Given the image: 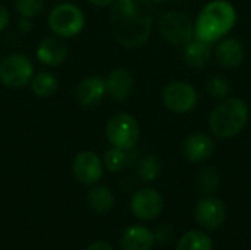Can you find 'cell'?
Segmentation results:
<instances>
[{
  "label": "cell",
  "mask_w": 251,
  "mask_h": 250,
  "mask_svg": "<svg viewBox=\"0 0 251 250\" xmlns=\"http://www.w3.org/2000/svg\"><path fill=\"white\" fill-rule=\"evenodd\" d=\"M153 13L150 0H116L110 21L118 43L128 49L146 44L153 28Z\"/></svg>",
  "instance_id": "6da1fadb"
},
{
  "label": "cell",
  "mask_w": 251,
  "mask_h": 250,
  "mask_svg": "<svg viewBox=\"0 0 251 250\" xmlns=\"http://www.w3.org/2000/svg\"><path fill=\"white\" fill-rule=\"evenodd\" d=\"M237 24V10L228 0H210L199 12L194 22V37L215 44L226 37Z\"/></svg>",
  "instance_id": "7a4b0ae2"
},
{
  "label": "cell",
  "mask_w": 251,
  "mask_h": 250,
  "mask_svg": "<svg viewBox=\"0 0 251 250\" xmlns=\"http://www.w3.org/2000/svg\"><path fill=\"white\" fill-rule=\"evenodd\" d=\"M249 119L250 109L243 99L225 97L210 112L209 128L219 139H234L246 128Z\"/></svg>",
  "instance_id": "3957f363"
},
{
  "label": "cell",
  "mask_w": 251,
  "mask_h": 250,
  "mask_svg": "<svg viewBox=\"0 0 251 250\" xmlns=\"http://www.w3.org/2000/svg\"><path fill=\"white\" fill-rule=\"evenodd\" d=\"M106 136L113 147L132 150L140 139V125L134 116L128 113H118L109 119L106 125Z\"/></svg>",
  "instance_id": "277c9868"
},
{
  "label": "cell",
  "mask_w": 251,
  "mask_h": 250,
  "mask_svg": "<svg viewBox=\"0 0 251 250\" xmlns=\"http://www.w3.org/2000/svg\"><path fill=\"white\" fill-rule=\"evenodd\" d=\"M159 32L171 44L184 46L194 37V22L182 12H166L159 19Z\"/></svg>",
  "instance_id": "5b68a950"
},
{
  "label": "cell",
  "mask_w": 251,
  "mask_h": 250,
  "mask_svg": "<svg viewBox=\"0 0 251 250\" xmlns=\"http://www.w3.org/2000/svg\"><path fill=\"white\" fill-rule=\"evenodd\" d=\"M84 13L81 9L71 3H62L56 6L49 16V25L51 31L59 37H74L84 28Z\"/></svg>",
  "instance_id": "8992f818"
},
{
  "label": "cell",
  "mask_w": 251,
  "mask_h": 250,
  "mask_svg": "<svg viewBox=\"0 0 251 250\" xmlns=\"http://www.w3.org/2000/svg\"><path fill=\"white\" fill-rule=\"evenodd\" d=\"M165 106L175 113H188L199 103L197 90L187 81H174L162 93Z\"/></svg>",
  "instance_id": "52a82bcc"
},
{
  "label": "cell",
  "mask_w": 251,
  "mask_h": 250,
  "mask_svg": "<svg viewBox=\"0 0 251 250\" xmlns=\"http://www.w3.org/2000/svg\"><path fill=\"white\" fill-rule=\"evenodd\" d=\"M34 66L26 56L10 55L0 62V83L6 87L19 88L31 83Z\"/></svg>",
  "instance_id": "ba28073f"
},
{
  "label": "cell",
  "mask_w": 251,
  "mask_h": 250,
  "mask_svg": "<svg viewBox=\"0 0 251 250\" xmlns=\"http://www.w3.org/2000/svg\"><path fill=\"white\" fill-rule=\"evenodd\" d=\"M194 218L204 231H215L226 220L225 203L213 194L201 197L194 208Z\"/></svg>",
  "instance_id": "9c48e42d"
},
{
  "label": "cell",
  "mask_w": 251,
  "mask_h": 250,
  "mask_svg": "<svg viewBox=\"0 0 251 250\" xmlns=\"http://www.w3.org/2000/svg\"><path fill=\"white\" fill-rule=\"evenodd\" d=\"M165 208L163 196L159 190L153 187H146L138 190L131 199V212L135 218L141 221L156 220Z\"/></svg>",
  "instance_id": "30bf717a"
},
{
  "label": "cell",
  "mask_w": 251,
  "mask_h": 250,
  "mask_svg": "<svg viewBox=\"0 0 251 250\" xmlns=\"http://www.w3.org/2000/svg\"><path fill=\"white\" fill-rule=\"evenodd\" d=\"M72 169L79 183L91 186L101 180L104 165L96 153L81 152L79 155H76Z\"/></svg>",
  "instance_id": "8fae6325"
},
{
  "label": "cell",
  "mask_w": 251,
  "mask_h": 250,
  "mask_svg": "<svg viewBox=\"0 0 251 250\" xmlns=\"http://www.w3.org/2000/svg\"><path fill=\"white\" fill-rule=\"evenodd\" d=\"M213 53L218 63L225 69H235L241 66L246 57L243 43L234 37H224L219 41H216Z\"/></svg>",
  "instance_id": "7c38bea8"
},
{
  "label": "cell",
  "mask_w": 251,
  "mask_h": 250,
  "mask_svg": "<svg viewBox=\"0 0 251 250\" xmlns=\"http://www.w3.org/2000/svg\"><path fill=\"white\" fill-rule=\"evenodd\" d=\"M215 152V141L209 134L196 133L185 139L182 144V155L193 164H203L212 158Z\"/></svg>",
  "instance_id": "4fadbf2b"
},
{
  "label": "cell",
  "mask_w": 251,
  "mask_h": 250,
  "mask_svg": "<svg viewBox=\"0 0 251 250\" xmlns=\"http://www.w3.org/2000/svg\"><path fill=\"white\" fill-rule=\"evenodd\" d=\"M156 243L154 233L144 225H129L121 239L122 250H151Z\"/></svg>",
  "instance_id": "5bb4252c"
},
{
  "label": "cell",
  "mask_w": 251,
  "mask_h": 250,
  "mask_svg": "<svg viewBox=\"0 0 251 250\" xmlns=\"http://www.w3.org/2000/svg\"><path fill=\"white\" fill-rule=\"evenodd\" d=\"M213 53V44L197 37H193L187 44H184L182 56L185 63L193 69L204 68Z\"/></svg>",
  "instance_id": "9a60e30c"
},
{
  "label": "cell",
  "mask_w": 251,
  "mask_h": 250,
  "mask_svg": "<svg viewBox=\"0 0 251 250\" xmlns=\"http://www.w3.org/2000/svg\"><path fill=\"white\" fill-rule=\"evenodd\" d=\"M134 88V78L129 71L119 68L109 74L106 80V91L116 102L126 100Z\"/></svg>",
  "instance_id": "2e32d148"
},
{
  "label": "cell",
  "mask_w": 251,
  "mask_h": 250,
  "mask_svg": "<svg viewBox=\"0 0 251 250\" xmlns=\"http://www.w3.org/2000/svg\"><path fill=\"white\" fill-rule=\"evenodd\" d=\"M66 44L56 37H46L37 49V57L49 66L60 65L66 59Z\"/></svg>",
  "instance_id": "e0dca14e"
},
{
  "label": "cell",
  "mask_w": 251,
  "mask_h": 250,
  "mask_svg": "<svg viewBox=\"0 0 251 250\" xmlns=\"http://www.w3.org/2000/svg\"><path fill=\"white\" fill-rule=\"evenodd\" d=\"M106 93V81L100 77H88L76 88V99L82 106L99 103Z\"/></svg>",
  "instance_id": "ac0fdd59"
},
{
  "label": "cell",
  "mask_w": 251,
  "mask_h": 250,
  "mask_svg": "<svg viewBox=\"0 0 251 250\" xmlns=\"http://www.w3.org/2000/svg\"><path fill=\"white\" fill-rule=\"evenodd\" d=\"M175 250H213V240L206 231L190 230L178 240Z\"/></svg>",
  "instance_id": "d6986e66"
},
{
  "label": "cell",
  "mask_w": 251,
  "mask_h": 250,
  "mask_svg": "<svg viewBox=\"0 0 251 250\" xmlns=\"http://www.w3.org/2000/svg\"><path fill=\"white\" fill-rule=\"evenodd\" d=\"M88 205L93 211L99 212V214H104L109 212L113 205H115V196L112 193L110 189L104 187V186H96L88 192L87 196Z\"/></svg>",
  "instance_id": "ffe728a7"
},
{
  "label": "cell",
  "mask_w": 251,
  "mask_h": 250,
  "mask_svg": "<svg viewBox=\"0 0 251 250\" xmlns=\"http://www.w3.org/2000/svg\"><path fill=\"white\" fill-rule=\"evenodd\" d=\"M197 186L206 196L215 194L221 187V175L213 167H204L197 174Z\"/></svg>",
  "instance_id": "44dd1931"
},
{
  "label": "cell",
  "mask_w": 251,
  "mask_h": 250,
  "mask_svg": "<svg viewBox=\"0 0 251 250\" xmlns=\"http://www.w3.org/2000/svg\"><path fill=\"white\" fill-rule=\"evenodd\" d=\"M104 167L110 172H119L122 171L129 162H131V150L112 147L104 153Z\"/></svg>",
  "instance_id": "7402d4cb"
},
{
  "label": "cell",
  "mask_w": 251,
  "mask_h": 250,
  "mask_svg": "<svg viewBox=\"0 0 251 250\" xmlns=\"http://www.w3.org/2000/svg\"><path fill=\"white\" fill-rule=\"evenodd\" d=\"M57 88V80L50 72H40L31 80V90L40 97L51 96Z\"/></svg>",
  "instance_id": "603a6c76"
},
{
  "label": "cell",
  "mask_w": 251,
  "mask_h": 250,
  "mask_svg": "<svg viewBox=\"0 0 251 250\" xmlns=\"http://www.w3.org/2000/svg\"><path fill=\"white\" fill-rule=\"evenodd\" d=\"M160 174V162L156 156L153 155H149V156H144L141 161H140V165H138V175L141 177L143 181H154Z\"/></svg>",
  "instance_id": "cb8c5ba5"
},
{
  "label": "cell",
  "mask_w": 251,
  "mask_h": 250,
  "mask_svg": "<svg viewBox=\"0 0 251 250\" xmlns=\"http://www.w3.org/2000/svg\"><path fill=\"white\" fill-rule=\"evenodd\" d=\"M206 87H207V91H209V94L212 97L221 99V100L225 99V97H228V94L231 91L229 81L225 77H222V75H213V77H210L207 80Z\"/></svg>",
  "instance_id": "d4e9b609"
},
{
  "label": "cell",
  "mask_w": 251,
  "mask_h": 250,
  "mask_svg": "<svg viewBox=\"0 0 251 250\" xmlns=\"http://www.w3.org/2000/svg\"><path fill=\"white\" fill-rule=\"evenodd\" d=\"M44 0H16V9L22 18H32L40 13Z\"/></svg>",
  "instance_id": "484cf974"
},
{
  "label": "cell",
  "mask_w": 251,
  "mask_h": 250,
  "mask_svg": "<svg viewBox=\"0 0 251 250\" xmlns=\"http://www.w3.org/2000/svg\"><path fill=\"white\" fill-rule=\"evenodd\" d=\"M154 239L156 242H159L160 245H168L172 239H174V230L171 227H160L157 228V231L154 233Z\"/></svg>",
  "instance_id": "4316f807"
},
{
  "label": "cell",
  "mask_w": 251,
  "mask_h": 250,
  "mask_svg": "<svg viewBox=\"0 0 251 250\" xmlns=\"http://www.w3.org/2000/svg\"><path fill=\"white\" fill-rule=\"evenodd\" d=\"M7 24H9V13L6 7L0 4V31H3Z\"/></svg>",
  "instance_id": "83f0119b"
},
{
  "label": "cell",
  "mask_w": 251,
  "mask_h": 250,
  "mask_svg": "<svg viewBox=\"0 0 251 250\" xmlns=\"http://www.w3.org/2000/svg\"><path fill=\"white\" fill-rule=\"evenodd\" d=\"M87 250H113V248L106 242H94L87 248Z\"/></svg>",
  "instance_id": "f1b7e54d"
},
{
  "label": "cell",
  "mask_w": 251,
  "mask_h": 250,
  "mask_svg": "<svg viewBox=\"0 0 251 250\" xmlns=\"http://www.w3.org/2000/svg\"><path fill=\"white\" fill-rule=\"evenodd\" d=\"M19 28H21L22 31H28V29H31L29 18H22V19L19 21Z\"/></svg>",
  "instance_id": "f546056e"
},
{
  "label": "cell",
  "mask_w": 251,
  "mask_h": 250,
  "mask_svg": "<svg viewBox=\"0 0 251 250\" xmlns=\"http://www.w3.org/2000/svg\"><path fill=\"white\" fill-rule=\"evenodd\" d=\"M90 1L96 6H107V4H113L116 0H90Z\"/></svg>",
  "instance_id": "4dcf8cb0"
},
{
  "label": "cell",
  "mask_w": 251,
  "mask_h": 250,
  "mask_svg": "<svg viewBox=\"0 0 251 250\" xmlns=\"http://www.w3.org/2000/svg\"><path fill=\"white\" fill-rule=\"evenodd\" d=\"M150 1H156V3H166V1H172V0H150Z\"/></svg>",
  "instance_id": "1f68e13d"
}]
</instances>
